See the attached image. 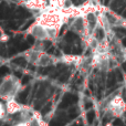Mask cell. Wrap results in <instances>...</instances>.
<instances>
[{
    "label": "cell",
    "instance_id": "6da1fadb",
    "mask_svg": "<svg viewBox=\"0 0 126 126\" xmlns=\"http://www.w3.org/2000/svg\"><path fill=\"white\" fill-rule=\"evenodd\" d=\"M94 116H95V113H94L93 111H90V113L87 114V120H89V122H90V123L93 122Z\"/></svg>",
    "mask_w": 126,
    "mask_h": 126
},
{
    "label": "cell",
    "instance_id": "7a4b0ae2",
    "mask_svg": "<svg viewBox=\"0 0 126 126\" xmlns=\"http://www.w3.org/2000/svg\"><path fill=\"white\" fill-rule=\"evenodd\" d=\"M123 44H124V46H126V38L124 40H123Z\"/></svg>",
    "mask_w": 126,
    "mask_h": 126
},
{
    "label": "cell",
    "instance_id": "3957f363",
    "mask_svg": "<svg viewBox=\"0 0 126 126\" xmlns=\"http://www.w3.org/2000/svg\"><path fill=\"white\" fill-rule=\"evenodd\" d=\"M123 67H124V69H126V63H123Z\"/></svg>",
    "mask_w": 126,
    "mask_h": 126
},
{
    "label": "cell",
    "instance_id": "277c9868",
    "mask_svg": "<svg viewBox=\"0 0 126 126\" xmlns=\"http://www.w3.org/2000/svg\"><path fill=\"white\" fill-rule=\"evenodd\" d=\"M73 1H74V2H76V0H73Z\"/></svg>",
    "mask_w": 126,
    "mask_h": 126
}]
</instances>
